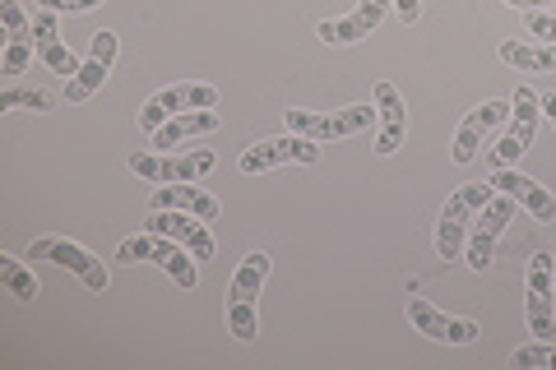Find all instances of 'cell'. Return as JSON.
I'll use <instances>...</instances> for the list:
<instances>
[{"label": "cell", "mask_w": 556, "mask_h": 370, "mask_svg": "<svg viewBox=\"0 0 556 370\" xmlns=\"http://www.w3.org/2000/svg\"><path fill=\"white\" fill-rule=\"evenodd\" d=\"M274 269V259L265 251H251L241 255L232 283H228V324H232V339L251 343L260 333V292H265V278Z\"/></svg>", "instance_id": "6da1fadb"}, {"label": "cell", "mask_w": 556, "mask_h": 370, "mask_svg": "<svg viewBox=\"0 0 556 370\" xmlns=\"http://www.w3.org/2000/svg\"><path fill=\"white\" fill-rule=\"evenodd\" d=\"M496 195L492 181H464L455 195L445 200L441 208V222H437V255L450 264V259H464V245H468V232H473V218L482 214V204Z\"/></svg>", "instance_id": "7a4b0ae2"}, {"label": "cell", "mask_w": 556, "mask_h": 370, "mask_svg": "<svg viewBox=\"0 0 556 370\" xmlns=\"http://www.w3.org/2000/svg\"><path fill=\"white\" fill-rule=\"evenodd\" d=\"M116 264H159V269H167L181 288H195V278H200L195 273V255H190L181 241L159 237V232L126 237L121 241V251H116Z\"/></svg>", "instance_id": "3957f363"}, {"label": "cell", "mask_w": 556, "mask_h": 370, "mask_svg": "<svg viewBox=\"0 0 556 370\" xmlns=\"http://www.w3.org/2000/svg\"><path fill=\"white\" fill-rule=\"evenodd\" d=\"M515 214H519V204L510 200V195H496L482 204V214L473 218V232H468V245H464V259H468V269H478V273H486L492 269V255H496V241H501V232L515 222Z\"/></svg>", "instance_id": "277c9868"}, {"label": "cell", "mask_w": 556, "mask_h": 370, "mask_svg": "<svg viewBox=\"0 0 556 370\" xmlns=\"http://www.w3.org/2000/svg\"><path fill=\"white\" fill-rule=\"evenodd\" d=\"M214 149H190V153H130V171L144 176L153 186L172 181H200L204 171H214Z\"/></svg>", "instance_id": "5b68a950"}, {"label": "cell", "mask_w": 556, "mask_h": 370, "mask_svg": "<svg viewBox=\"0 0 556 370\" xmlns=\"http://www.w3.org/2000/svg\"><path fill=\"white\" fill-rule=\"evenodd\" d=\"M538 116H543V98L533 93V88H515V98H510V130L496 139V149H492V163L496 167H515L519 157L529 153L533 144V135H538Z\"/></svg>", "instance_id": "8992f818"}, {"label": "cell", "mask_w": 556, "mask_h": 370, "mask_svg": "<svg viewBox=\"0 0 556 370\" xmlns=\"http://www.w3.org/2000/svg\"><path fill=\"white\" fill-rule=\"evenodd\" d=\"M371 120H376V107H367V102H353V107H339V112H302V107H292L288 112V130H298L306 139H316V144H325V139L362 135Z\"/></svg>", "instance_id": "52a82bcc"}, {"label": "cell", "mask_w": 556, "mask_h": 370, "mask_svg": "<svg viewBox=\"0 0 556 370\" xmlns=\"http://www.w3.org/2000/svg\"><path fill=\"white\" fill-rule=\"evenodd\" d=\"M28 259H51L56 269H70L84 288H93V292L108 288V264H102L89 251V245H75V241H65V237H33Z\"/></svg>", "instance_id": "ba28073f"}, {"label": "cell", "mask_w": 556, "mask_h": 370, "mask_svg": "<svg viewBox=\"0 0 556 370\" xmlns=\"http://www.w3.org/2000/svg\"><path fill=\"white\" fill-rule=\"evenodd\" d=\"M200 107H218V88L214 84H172L163 93H153L144 107H139V130H159L163 120L181 116V112H200Z\"/></svg>", "instance_id": "9c48e42d"}, {"label": "cell", "mask_w": 556, "mask_h": 370, "mask_svg": "<svg viewBox=\"0 0 556 370\" xmlns=\"http://www.w3.org/2000/svg\"><path fill=\"white\" fill-rule=\"evenodd\" d=\"M283 163H320V144L316 139H306L298 130H288L283 139H260L251 144L247 153L237 157V171L241 176H255V171H269V167H283Z\"/></svg>", "instance_id": "30bf717a"}, {"label": "cell", "mask_w": 556, "mask_h": 370, "mask_svg": "<svg viewBox=\"0 0 556 370\" xmlns=\"http://www.w3.org/2000/svg\"><path fill=\"white\" fill-rule=\"evenodd\" d=\"M552 273H556V259L547 251H538L529 259V333L533 339H556V283H552Z\"/></svg>", "instance_id": "8fae6325"}, {"label": "cell", "mask_w": 556, "mask_h": 370, "mask_svg": "<svg viewBox=\"0 0 556 370\" xmlns=\"http://www.w3.org/2000/svg\"><path fill=\"white\" fill-rule=\"evenodd\" d=\"M116 56H121V38H116V33H112V28L93 33V47H89V56L79 61V75L65 79V102H89L98 88L108 84Z\"/></svg>", "instance_id": "7c38bea8"}, {"label": "cell", "mask_w": 556, "mask_h": 370, "mask_svg": "<svg viewBox=\"0 0 556 370\" xmlns=\"http://www.w3.org/2000/svg\"><path fill=\"white\" fill-rule=\"evenodd\" d=\"M404 310H408L413 329H417V333H427L431 343L464 347V343H473L478 333H482L473 320H459V315H445V310H437L431 302H422V296H408V302H404Z\"/></svg>", "instance_id": "4fadbf2b"}, {"label": "cell", "mask_w": 556, "mask_h": 370, "mask_svg": "<svg viewBox=\"0 0 556 370\" xmlns=\"http://www.w3.org/2000/svg\"><path fill=\"white\" fill-rule=\"evenodd\" d=\"M0 24H5V61H0V75L14 84L28 69V61L38 56V42H33V20H24L20 0H0Z\"/></svg>", "instance_id": "5bb4252c"}, {"label": "cell", "mask_w": 556, "mask_h": 370, "mask_svg": "<svg viewBox=\"0 0 556 370\" xmlns=\"http://www.w3.org/2000/svg\"><path fill=\"white\" fill-rule=\"evenodd\" d=\"M501 195H510L519 208H529V214L538 218V222H556V195L547 186H538L533 176H525L519 167H496L492 176H486Z\"/></svg>", "instance_id": "9a60e30c"}, {"label": "cell", "mask_w": 556, "mask_h": 370, "mask_svg": "<svg viewBox=\"0 0 556 370\" xmlns=\"http://www.w3.org/2000/svg\"><path fill=\"white\" fill-rule=\"evenodd\" d=\"M394 0H362V5L353 14H343V20H325L316 28V38L329 42V47H348V42H362V38H371V33L386 24V14H390Z\"/></svg>", "instance_id": "2e32d148"}, {"label": "cell", "mask_w": 556, "mask_h": 370, "mask_svg": "<svg viewBox=\"0 0 556 370\" xmlns=\"http://www.w3.org/2000/svg\"><path fill=\"white\" fill-rule=\"evenodd\" d=\"M149 232L181 241L195 259H214V237H208L204 218L186 214V208H159V214H149Z\"/></svg>", "instance_id": "e0dca14e"}, {"label": "cell", "mask_w": 556, "mask_h": 370, "mask_svg": "<svg viewBox=\"0 0 556 370\" xmlns=\"http://www.w3.org/2000/svg\"><path fill=\"white\" fill-rule=\"evenodd\" d=\"M510 120V102H482V107H473L464 116V126L455 135V163H473V157L482 153V139L486 135H496L501 126Z\"/></svg>", "instance_id": "ac0fdd59"}, {"label": "cell", "mask_w": 556, "mask_h": 370, "mask_svg": "<svg viewBox=\"0 0 556 370\" xmlns=\"http://www.w3.org/2000/svg\"><path fill=\"white\" fill-rule=\"evenodd\" d=\"M376 120H380L376 153L380 157L399 153V144L408 139V107H404V98H399L394 84H376Z\"/></svg>", "instance_id": "d6986e66"}, {"label": "cell", "mask_w": 556, "mask_h": 370, "mask_svg": "<svg viewBox=\"0 0 556 370\" xmlns=\"http://www.w3.org/2000/svg\"><path fill=\"white\" fill-rule=\"evenodd\" d=\"M33 42H38V61H42V65H51V69H56V75H65V79L79 75L75 51L61 42L56 10H42V5H38V14H33Z\"/></svg>", "instance_id": "ffe728a7"}, {"label": "cell", "mask_w": 556, "mask_h": 370, "mask_svg": "<svg viewBox=\"0 0 556 370\" xmlns=\"http://www.w3.org/2000/svg\"><path fill=\"white\" fill-rule=\"evenodd\" d=\"M159 208H186V214H195L204 222H218L223 218V204L214 195H204L195 181H172V186H159L149 195V214H159Z\"/></svg>", "instance_id": "44dd1931"}, {"label": "cell", "mask_w": 556, "mask_h": 370, "mask_svg": "<svg viewBox=\"0 0 556 370\" xmlns=\"http://www.w3.org/2000/svg\"><path fill=\"white\" fill-rule=\"evenodd\" d=\"M218 126H223L218 107L181 112V116H172V120H163V126L153 130V149H177V144H186V139H195V135H214Z\"/></svg>", "instance_id": "7402d4cb"}, {"label": "cell", "mask_w": 556, "mask_h": 370, "mask_svg": "<svg viewBox=\"0 0 556 370\" xmlns=\"http://www.w3.org/2000/svg\"><path fill=\"white\" fill-rule=\"evenodd\" d=\"M496 56L506 65H515V69H529V75L556 69V47L552 42H501Z\"/></svg>", "instance_id": "603a6c76"}, {"label": "cell", "mask_w": 556, "mask_h": 370, "mask_svg": "<svg viewBox=\"0 0 556 370\" xmlns=\"http://www.w3.org/2000/svg\"><path fill=\"white\" fill-rule=\"evenodd\" d=\"M0 283L10 288V296H20V302H38V278H33L24 269V259L20 255H0Z\"/></svg>", "instance_id": "cb8c5ba5"}, {"label": "cell", "mask_w": 556, "mask_h": 370, "mask_svg": "<svg viewBox=\"0 0 556 370\" xmlns=\"http://www.w3.org/2000/svg\"><path fill=\"white\" fill-rule=\"evenodd\" d=\"M510 370H556V339H533L529 347L510 352Z\"/></svg>", "instance_id": "d4e9b609"}, {"label": "cell", "mask_w": 556, "mask_h": 370, "mask_svg": "<svg viewBox=\"0 0 556 370\" xmlns=\"http://www.w3.org/2000/svg\"><path fill=\"white\" fill-rule=\"evenodd\" d=\"M51 112V93H42V88H24L20 79L5 84V93H0V112Z\"/></svg>", "instance_id": "484cf974"}, {"label": "cell", "mask_w": 556, "mask_h": 370, "mask_svg": "<svg viewBox=\"0 0 556 370\" xmlns=\"http://www.w3.org/2000/svg\"><path fill=\"white\" fill-rule=\"evenodd\" d=\"M525 24H529L533 38H543V42L556 47V14H547V10H525Z\"/></svg>", "instance_id": "4316f807"}, {"label": "cell", "mask_w": 556, "mask_h": 370, "mask_svg": "<svg viewBox=\"0 0 556 370\" xmlns=\"http://www.w3.org/2000/svg\"><path fill=\"white\" fill-rule=\"evenodd\" d=\"M42 10H56V14H84V10H98L102 0H38Z\"/></svg>", "instance_id": "83f0119b"}, {"label": "cell", "mask_w": 556, "mask_h": 370, "mask_svg": "<svg viewBox=\"0 0 556 370\" xmlns=\"http://www.w3.org/2000/svg\"><path fill=\"white\" fill-rule=\"evenodd\" d=\"M394 10H399V20H404V24L422 20V0H394Z\"/></svg>", "instance_id": "f1b7e54d"}, {"label": "cell", "mask_w": 556, "mask_h": 370, "mask_svg": "<svg viewBox=\"0 0 556 370\" xmlns=\"http://www.w3.org/2000/svg\"><path fill=\"white\" fill-rule=\"evenodd\" d=\"M510 10H538V5H556V0H506Z\"/></svg>", "instance_id": "f546056e"}, {"label": "cell", "mask_w": 556, "mask_h": 370, "mask_svg": "<svg viewBox=\"0 0 556 370\" xmlns=\"http://www.w3.org/2000/svg\"><path fill=\"white\" fill-rule=\"evenodd\" d=\"M538 98H543V112H547V120L556 126V93H538Z\"/></svg>", "instance_id": "4dcf8cb0"}, {"label": "cell", "mask_w": 556, "mask_h": 370, "mask_svg": "<svg viewBox=\"0 0 556 370\" xmlns=\"http://www.w3.org/2000/svg\"><path fill=\"white\" fill-rule=\"evenodd\" d=\"M552 283H556V273H552Z\"/></svg>", "instance_id": "1f68e13d"}]
</instances>
